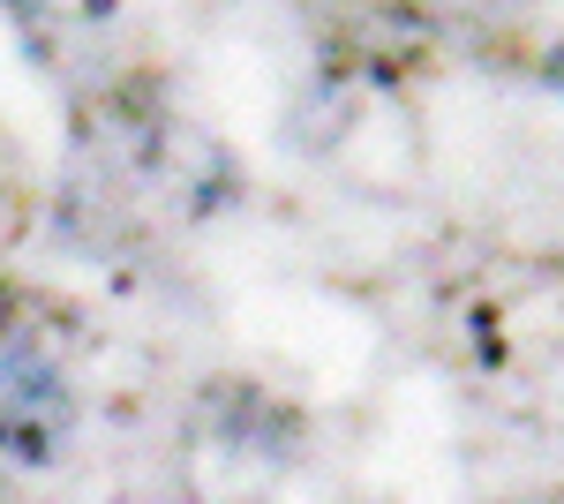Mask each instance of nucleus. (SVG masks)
Segmentation results:
<instances>
[{"mask_svg": "<svg viewBox=\"0 0 564 504\" xmlns=\"http://www.w3.org/2000/svg\"><path fill=\"white\" fill-rule=\"evenodd\" d=\"M542 76H550V84L564 90V45H557V53H550V68H542Z\"/></svg>", "mask_w": 564, "mask_h": 504, "instance_id": "obj_1", "label": "nucleus"}]
</instances>
